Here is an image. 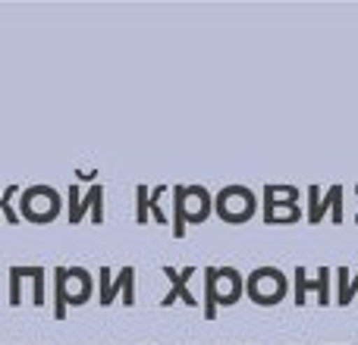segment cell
<instances>
[{
  "mask_svg": "<svg viewBox=\"0 0 358 345\" xmlns=\"http://www.w3.org/2000/svg\"><path fill=\"white\" fill-rule=\"evenodd\" d=\"M76 176H79L82 179V182H94V179H98V170H79V172H76Z\"/></svg>",
  "mask_w": 358,
  "mask_h": 345,
  "instance_id": "7402d4cb",
  "label": "cell"
},
{
  "mask_svg": "<svg viewBox=\"0 0 358 345\" xmlns=\"http://www.w3.org/2000/svg\"><path fill=\"white\" fill-rule=\"evenodd\" d=\"M161 195H164V185H161V189H155V191L148 195V210L155 214L157 223H167V216H164V207H161Z\"/></svg>",
  "mask_w": 358,
  "mask_h": 345,
  "instance_id": "ffe728a7",
  "label": "cell"
},
{
  "mask_svg": "<svg viewBox=\"0 0 358 345\" xmlns=\"http://www.w3.org/2000/svg\"><path fill=\"white\" fill-rule=\"evenodd\" d=\"M336 286H340L336 304H340V308H346V304L352 302V295L358 292V277L352 279V283H349V270H346V267H340V270H336Z\"/></svg>",
  "mask_w": 358,
  "mask_h": 345,
  "instance_id": "7c38bea8",
  "label": "cell"
},
{
  "mask_svg": "<svg viewBox=\"0 0 358 345\" xmlns=\"http://www.w3.org/2000/svg\"><path fill=\"white\" fill-rule=\"evenodd\" d=\"M66 195H69V216H73V214H76V207H79V189H76V185H69Z\"/></svg>",
  "mask_w": 358,
  "mask_h": 345,
  "instance_id": "44dd1931",
  "label": "cell"
},
{
  "mask_svg": "<svg viewBox=\"0 0 358 345\" xmlns=\"http://www.w3.org/2000/svg\"><path fill=\"white\" fill-rule=\"evenodd\" d=\"M210 277V289H214V302L220 304H236L242 295V273L233 267H208L204 270Z\"/></svg>",
  "mask_w": 358,
  "mask_h": 345,
  "instance_id": "277c9868",
  "label": "cell"
},
{
  "mask_svg": "<svg viewBox=\"0 0 358 345\" xmlns=\"http://www.w3.org/2000/svg\"><path fill=\"white\" fill-rule=\"evenodd\" d=\"M85 210H92V223L94 226H101L104 223V185H92L88 189L85 198H79V207H76V214L69 216V223H82V216H85Z\"/></svg>",
  "mask_w": 358,
  "mask_h": 345,
  "instance_id": "ba28073f",
  "label": "cell"
},
{
  "mask_svg": "<svg viewBox=\"0 0 358 345\" xmlns=\"http://www.w3.org/2000/svg\"><path fill=\"white\" fill-rule=\"evenodd\" d=\"M16 195H19V185H10V189L0 191V216H3V220L10 223V226H16V223H19V210L13 207Z\"/></svg>",
  "mask_w": 358,
  "mask_h": 345,
  "instance_id": "8fae6325",
  "label": "cell"
},
{
  "mask_svg": "<svg viewBox=\"0 0 358 345\" xmlns=\"http://www.w3.org/2000/svg\"><path fill=\"white\" fill-rule=\"evenodd\" d=\"M98 286H101V304H104V308H110V304H113L117 292H123V304H126V308H132V304H136V270H132V267H123L117 279H110V270H107V267H101V270H98Z\"/></svg>",
  "mask_w": 358,
  "mask_h": 345,
  "instance_id": "3957f363",
  "label": "cell"
},
{
  "mask_svg": "<svg viewBox=\"0 0 358 345\" xmlns=\"http://www.w3.org/2000/svg\"><path fill=\"white\" fill-rule=\"evenodd\" d=\"M292 277H296V308H305V304H308V270H305V267H296V273H292Z\"/></svg>",
  "mask_w": 358,
  "mask_h": 345,
  "instance_id": "e0dca14e",
  "label": "cell"
},
{
  "mask_svg": "<svg viewBox=\"0 0 358 345\" xmlns=\"http://www.w3.org/2000/svg\"><path fill=\"white\" fill-rule=\"evenodd\" d=\"M192 273H195V267H185V270H173V267H164V277H170L173 289H170L167 295L161 298V308H170V304H176V302L195 304V295H192L189 286H185V279H189Z\"/></svg>",
  "mask_w": 358,
  "mask_h": 345,
  "instance_id": "52a82bcc",
  "label": "cell"
},
{
  "mask_svg": "<svg viewBox=\"0 0 358 345\" xmlns=\"http://www.w3.org/2000/svg\"><path fill=\"white\" fill-rule=\"evenodd\" d=\"M66 292H63V267L54 270V317L57 321H66Z\"/></svg>",
  "mask_w": 358,
  "mask_h": 345,
  "instance_id": "5bb4252c",
  "label": "cell"
},
{
  "mask_svg": "<svg viewBox=\"0 0 358 345\" xmlns=\"http://www.w3.org/2000/svg\"><path fill=\"white\" fill-rule=\"evenodd\" d=\"M210 214V195L201 185L185 189V223H201Z\"/></svg>",
  "mask_w": 358,
  "mask_h": 345,
  "instance_id": "9c48e42d",
  "label": "cell"
},
{
  "mask_svg": "<svg viewBox=\"0 0 358 345\" xmlns=\"http://www.w3.org/2000/svg\"><path fill=\"white\" fill-rule=\"evenodd\" d=\"M63 292H66V308H79L92 295V273L85 267H63Z\"/></svg>",
  "mask_w": 358,
  "mask_h": 345,
  "instance_id": "5b68a950",
  "label": "cell"
},
{
  "mask_svg": "<svg viewBox=\"0 0 358 345\" xmlns=\"http://www.w3.org/2000/svg\"><path fill=\"white\" fill-rule=\"evenodd\" d=\"M173 235L182 239L185 235V185H173Z\"/></svg>",
  "mask_w": 358,
  "mask_h": 345,
  "instance_id": "30bf717a",
  "label": "cell"
},
{
  "mask_svg": "<svg viewBox=\"0 0 358 345\" xmlns=\"http://www.w3.org/2000/svg\"><path fill=\"white\" fill-rule=\"evenodd\" d=\"M308 289H315L317 304H321V308H327V304H330V270H327V267H321V270H317V279H308Z\"/></svg>",
  "mask_w": 358,
  "mask_h": 345,
  "instance_id": "4fadbf2b",
  "label": "cell"
},
{
  "mask_svg": "<svg viewBox=\"0 0 358 345\" xmlns=\"http://www.w3.org/2000/svg\"><path fill=\"white\" fill-rule=\"evenodd\" d=\"M204 317L214 321L217 317V302H214V289H210V277L204 273Z\"/></svg>",
  "mask_w": 358,
  "mask_h": 345,
  "instance_id": "d6986e66",
  "label": "cell"
},
{
  "mask_svg": "<svg viewBox=\"0 0 358 345\" xmlns=\"http://www.w3.org/2000/svg\"><path fill=\"white\" fill-rule=\"evenodd\" d=\"M248 298H252L255 304H264V308H271V304H277L280 298L286 295V277L277 270V267H258V270L248 277Z\"/></svg>",
  "mask_w": 358,
  "mask_h": 345,
  "instance_id": "7a4b0ae2",
  "label": "cell"
},
{
  "mask_svg": "<svg viewBox=\"0 0 358 345\" xmlns=\"http://www.w3.org/2000/svg\"><path fill=\"white\" fill-rule=\"evenodd\" d=\"M148 185H138L136 189V220L138 223H148Z\"/></svg>",
  "mask_w": 358,
  "mask_h": 345,
  "instance_id": "ac0fdd59",
  "label": "cell"
},
{
  "mask_svg": "<svg viewBox=\"0 0 358 345\" xmlns=\"http://www.w3.org/2000/svg\"><path fill=\"white\" fill-rule=\"evenodd\" d=\"M60 214V195L50 185H31L22 191V210H19V220L29 223H50Z\"/></svg>",
  "mask_w": 358,
  "mask_h": 345,
  "instance_id": "6da1fadb",
  "label": "cell"
},
{
  "mask_svg": "<svg viewBox=\"0 0 358 345\" xmlns=\"http://www.w3.org/2000/svg\"><path fill=\"white\" fill-rule=\"evenodd\" d=\"M25 277L31 279V292H35V308H44V302H48V298H44V277H48V273H44V267H25Z\"/></svg>",
  "mask_w": 358,
  "mask_h": 345,
  "instance_id": "9a60e30c",
  "label": "cell"
},
{
  "mask_svg": "<svg viewBox=\"0 0 358 345\" xmlns=\"http://www.w3.org/2000/svg\"><path fill=\"white\" fill-rule=\"evenodd\" d=\"M22 279H25V267H10V304L19 308L22 304Z\"/></svg>",
  "mask_w": 358,
  "mask_h": 345,
  "instance_id": "2e32d148",
  "label": "cell"
},
{
  "mask_svg": "<svg viewBox=\"0 0 358 345\" xmlns=\"http://www.w3.org/2000/svg\"><path fill=\"white\" fill-rule=\"evenodd\" d=\"M308 195H311V210H308L311 223H321L324 210H334V223H343V185H334L324 201H317V185H311Z\"/></svg>",
  "mask_w": 358,
  "mask_h": 345,
  "instance_id": "8992f818",
  "label": "cell"
}]
</instances>
